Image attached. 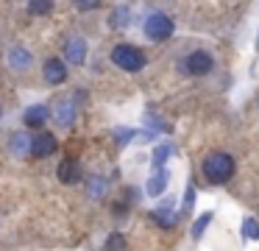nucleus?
Here are the masks:
<instances>
[{
    "instance_id": "obj_1",
    "label": "nucleus",
    "mask_w": 259,
    "mask_h": 251,
    "mask_svg": "<svg viewBox=\"0 0 259 251\" xmlns=\"http://www.w3.org/2000/svg\"><path fill=\"white\" fill-rule=\"evenodd\" d=\"M203 176H206L209 184H226L234 176V159H231L229 154L214 151V154H209L206 159H203Z\"/></svg>"
},
{
    "instance_id": "obj_2",
    "label": "nucleus",
    "mask_w": 259,
    "mask_h": 251,
    "mask_svg": "<svg viewBox=\"0 0 259 251\" xmlns=\"http://www.w3.org/2000/svg\"><path fill=\"white\" fill-rule=\"evenodd\" d=\"M112 61L125 73H137V70L145 67V53H142L140 48H134V45H114Z\"/></svg>"
},
{
    "instance_id": "obj_3",
    "label": "nucleus",
    "mask_w": 259,
    "mask_h": 251,
    "mask_svg": "<svg viewBox=\"0 0 259 251\" xmlns=\"http://www.w3.org/2000/svg\"><path fill=\"white\" fill-rule=\"evenodd\" d=\"M145 33L153 42H164V39L173 37V20L167 14H162V11H153L145 20Z\"/></svg>"
},
{
    "instance_id": "obj_4",
    "label": "nucleus",
    "mask_w": 259,
    "mask_h": 251,
    "mask_svg": "<svg viewBox=\"0 0 259 251\" xmlns=\"http://www.w3.org/2000/svg\"><path fill=\"white\" fill-rule=\"evenodd\" d=\"M212 67H214V61L206 50H195V53H190L184 59V70L190 73V76H206Z\"/></svg>"
},
{
    "instance_id": "obj_5",
    "label": "nucleus",
    "mask_w": 259,
    "mask_h": 251,
    "mask_svg": "<svg viewBox=\"0 0 259 251\" xmlns=\"http://www.w3.org/2000/svg\"><path fill=\"white\" fill-rule=\"evenodd\" d=\"M6 64L12 67L14 73H25V70H31V64H34V56H31L23 45H12V48L6 50Z\"/></svg>"
},
{
    "instance_id": "obj_6",
    "label": "nucleus",
    "mask_w": 259,
    "mask_h": 251,
    "mask_svg": "<svg viewBox=\"0 0 259 251\" xmlns=\"http://www.w3.org/2000/svg\"><path fill=\"white\" fill-rule=\"evenodd\" d=\"M56 148H59L56 137H53L51 131H39V134L34 137V142H31V156H39V159H45V156H51Z\"/></svg>"
},
{
    "instance_id": "obj_7",
    "label": "nucleus",
    "mask_w": 259,
    "mask_h": 251,
    "mask_svg": "<svg viewBox=\"0 0 259 251\" xmlns=\"http://www.w3.org/2000/svg\"><path fill=\"white\" fill-rule=\"evenodd\" d=\"M42 73H45V81L48 84H64V81H67V67H64V61L56 59V56H51V59L45 61Z\"/></svg>"
},
{
    "instance_id": "obj_8",
    "label": "nucleus",
    "mask_w": 259,
    "mask_h": 251,
    "mask_svg": "<svg viewBox=\"0 0 259 251\" xmlns=\"http://www.w3.org/2000/svg\"><path fill=\"white\" fill-rule=\"evenodd\" d=\"M64 59H70L73 64H84L87 61V42L84 37H70L64 45Z\"/></svg>"
},
{
    "instance_id": "obj_9",
    "label": "nucleus",
    "mask_w": 259,
    "mask_h": 251,
    "mask_svg": "<svg viewBox=\"0 0 259 251\" xmlns=\"http://www.w3.org/2000/svg\"><path fill=\"white\" fill-rule=\"evenodd\" d=\"M56 176H59V182H62V184H75V182L81 178L78 162H75V159H62V165H59Z\"/></svg>"
},
{
    "instance_id": "obj_10",
    "label": "nucleus",
    "mask_w": 259,
    "mask_h": 251,
    "mask_svg": "<svg viewBox=\"0 0 259 251\" xmlns=\"http://www.w3.org/2000/svg\"><path fill=\"white\" fill-rule=\"evenodd\" d=\"M31 142H34V139H31L25 131H17V134L9 137V151H12V156H28L31 154Z\"/></svg>"
},
{
    "instance_id": "obj_11",
    "label": "nucleus",
    "mask_w": 259,
    "mask_h": 251,
    "mask_svg": "<svg viewBox=\"0 0 259 251\" xmlns=\"http://www.w3.org/2000/svg\"><path fill=\"white\" fill-rule=\"evenodd\" d=\"M48 115H51V112H48L45 103H34L31 109H25L23 120H25V126H28V128H39V126H45Z\"/></svg>"
},
{
    "instance_id": "obj_12",
    "label": "nucleus",
    "mask_w": 259,
    "mask_h": 251,
    "mask_svg": "<svg viewBox=\"0 0 259 251\" xmlns=\"http://www.w3.org/2000/svg\"><path fill=\"white\" fill-rule=\"evenodd\" d=\"M56 120H59V126H64V128L73 126V120H75V103H73V100H59Z\"/></svg>"
},
{
    "instance_id": "obj_13",
    "label": "nucleus",
    "mask_w": 259,
    "mask_h": 251,
    "mask_svg": "<svg viewBox=\"0 0 259 251\" xmlns=\"http://www.w3.org/2000/svg\"><path fill=\"white\" fill-rule=\"evenodd\" d=\"M164 187H167V170L162 167V170H156V173L151 176V182H148L145 190H148V195H153V198H156V195L164 193Z\"/></svg>"
},
{
    "instance_id": "obj_14",
    "label": "nucleus",
    "mask_w": 259,
    "mask_h": 251,
    "mask_svg": "<svg viewBox=\"0 0 259 251\" xmlns=\"http://www.w3.org/2000/svg\"><path fill=\"white\" fill-rule=\"evenodd\" d=\"M87 193H90V198H103V195H106V178L90 176L87 178Z\"/></svg>"
},
{
    "instance_id": "obj_15",
    "label": "nucleus",
    "mask_w": 259,
    "mask_h": 251,
    "mask_svg": "<svg viewBox=\"0 0 259 251\" xmlns=\"http://www.w3.org/2000/svg\"><path fill=\"white\" fill-rule=\"evenodd\" d=\"M53 11V0H28V14L34 17H45Z\"/></svg>"
},
{
    "instance_id": "obj_16",
    "label": "nucleus",
    "mask_w": 259,
    "mask_h": 251,
    "mask_svg": "<svg viewBox=\"0 0 259 251\" xmlns=\"http://www.w3.org/2000/svg\"><path fill=\"white\" fill-rule=\"evenodd\" d=\"M209 223H212V212H206V215H201V218H198V221L192 223V240H201Z\"/></svg>"
},
{
    "instance_id": "obj_17",
    "label": "nucleus",
    "mask_w": 259,
    "mask_h": 251,
    "mask_svg": "<svg viewBox=\"0 0 259 251\" xmlns=\"http://www.w3.org/2000/svg\"><path fill=\"white\" fill-rule=\"evenodd\" d=\"M242 237L245 240H259V221L245 218V221H242Z\"/></svg>"
},
{
    "instance_id": "obj_18",
    "label": "nucleus",
    "mask_w": 259,
    "mask_h": 251,
    "mask_svg": "<svg viewBox=\"0 0 259 251\" xmlns=\"http://www.w3.org/2000/svg\"><path fill=\"white\" fill-rule=\"evenodd\" d=\"M153 221H156L159 226L170 229L176 223V218H173V212H170V209H159V212H153Z\"/></svg>"
},
{
    "instance_id": "obj_19",
    "label": "nucleus",
    "mask_w": 259,
    "mask_h": 251,
    "mask_svg": "<svg viewBox=\"0 0 259 251\" xmlns=\"http://www.w3.org/2000/svg\"><path fill=\"white\" fill-rule=\"evenodd\" d=\"M125 248V237L120 232H114V234H109V240H106V251H123Z\"/></svg>"
},
{
    "instance_id": "obj_20",
    "label": "nucleus",
    "mask_w": 259,
    "mask_h": 251,
    "mask_svg": "<svg viewBox=\"0 0 259 251\" xmlns=\"http://www.w3.org/2000/svg\"><path fill=\"white\" fill-rule=\"evenodd\" d=\"M167 156H170V145H162V148L153 151V165H156V170H159V165H164Z\"/></svg>"
},
{
    "instance_id": "obj_21",
    "label": "nucleus",
    "mask_w": 259,
    "mask_h": 251,
    "mask_svg": "<svg viewBox=\"0 0 259 251\" xmlns=\"http://www.w3.org/2000/svg\"><path fill=\"white\" fill-rule=\"evenodd\" d=\"M128 20H131L128 11H125V9H117V11H114V17H112V25H114V28H123Z\"/></svg>"
},
{
    "instance_id": "obj_22",
    "label": "nucleus",
    "mask_w": 259,
    "mask_h": 251,
    "mask_svg": "<svg viewBox=\"0 0 259 251\" xmlns=\"http://www.w3.org/2000/svg\"><path fill=\"white\" fill-rule=\"evenodd\" d=\"M73 6L78 11H92V9H98V6H101V0H73Z\"/></svg>"
}]
</instances>
